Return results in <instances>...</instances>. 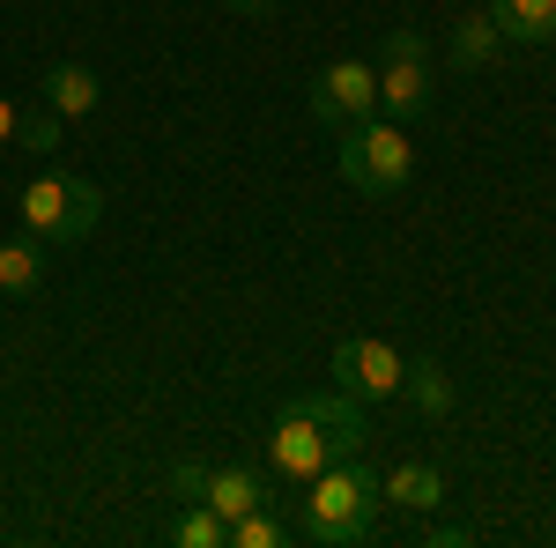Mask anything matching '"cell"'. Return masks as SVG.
<instances>
[{"instance_id":"7c38bea8","label":"cell","mask_w":556,"mask_h":548,"mask_svg":"<svg viewBox=\"0 0 556 548\" xmlns=\"http://www.w3.org/2000/svg\"><path fill=\"white\" fill-rule=\"evenodd\" d=\"M445 52H453V67H460V75H490V67L505 60V30H497L490 15H460V23H453V38H445Z\"/></svg>"},{"instance_id":"30bf717a","label":"cell","mask_w":556,"mask_h":548,"mask_svg":"<svg viewBox=\"0 0 556 548\" xmlns=\"http://www.w3.org/2000/svg\"><path fill=\"white\" fill-rule=\"evenodd\" d=\"M379 505H401V511H438L445 505V474L430 460H401L379 474Z\"/></svg>"},{"instance_id":"5bb4252c","label":"cell","mask_w":556,"mask_h":548,"mask_svg":"<svg viewBox=\"0 0 556 548\" xmlns=\"http://www.w3.org/2000/svg\"><path fill=\"white\" fill-rule=\"evenodd\" d=\"M38 282H45V238L23 230V238H8V245H0V290H8V296H30Z\"/></svg>"},{"instance_id":"5b68a950","label":"cell","mask_w":556,"mask_h":548,"mask_svg":"<svg viewBox=\"0 0 556 548\" xmlns=\"http://www.w3.org/2000/svg\"><path fill=\"white\" fill-rule=\"evenodd\" d=\"M304 104H312V119L319 127H356V119H371L379 112V67H364V60H327L312 89H304Z\"/></svg>"},{"instance_id":"8fae6325","label":"cell","mask_w":556,"mask_h":548,"mask_svg":"<svg viewBox=\"0 0 556 548\" xmlns=\"http://www.w3.org/2000/svg\"><path fill=\"white\" fill-rule=\"evenodd\" d=\"M97 97H104V82L89 75L83 60H52V67H45V104H52L60 119H89Z\"/></svg>"},{"instance_id":"2e32d148","label":"cell","mask_w":556,"mask_h":548,"mask_svg":"<svg viewBox=\"0 0 556 548\" xmlns=\"http://www.w3.org/2000/svg\"><path fill=\"white\" fill-rule=\"evenodd\" d=\"M172 541H178V548H230V526H223L208 505H178Z\"/></svg>"},{"instance_id":"e0dca14e","label":"cell","mask_w":556,"mask_h":548,"mask_svg":"<svg viewBox=\"0 0 556 548\" xmlns=\"http://www.w3.org/2000/svg\"><path fill=\"white\" fill-rule=\"evenodd\" d=\"M67 141V119L45 104V112H23V127H15V149H30V156H52Z\"/></svg>"},{"instance_id":"ffe728a7","label":"cell","mask_w":556,"mask_h":548,"mask_svg":"<svg viewBox=\"0 0 556 548\" xmlns=\"http://www.w3.org/2000/svg\"><path fill=\"white\" fill-rule=\"evenodd\" d=\"M15 127H23V112H15V104H8V97H0V149H8V141H15Z\"/></svg>"},{"instance_id":"44dd1931","label":"cell","mask_w":556,"mask_h":548,"mask_svg":"<svg viewBox=\"0 0 556 548\" xmlns=\"http://www.w3.org/2000/svg\"><path fill=\"white\" fill-rule=\"evenodd\" d=\"M223 8H230V15H267L275 0H223Z\"/></svg>"},{"instance_id":"52a82bcc","label":"cell","mask_w":556,"mask_h":548,"mask_svg":"<svg viewBox=\"0 0 556 548\" xmlns=\"http://www.w3.org/2000/svg\"><path fill=\"white\" fill-rule=\"evenodd\" d=\"M267 460H275V474L282 482H312L319 467L334 460V445H327V430H319V416H304V408H275V430H267Z\"/></svg>"},{"instance_id":"9c48e42d","label":"cell","mask_w":556,"mask_h":548,"mask_svg":"<svg viewBox=\"0 0 556 548\" xmlns=\"http://www.w3.org/2000/svg\"><path fill=\"white\" fill-rule=\"evenodd\" d=\"M193 505H208L215 519L230 526V519H245L253 505H267V482H260L253 467H208V482H201V497H193Z\"/></svg>"},{"instance_id":"9a60e30c","label":"cell","mask_w":556,"mask_h":548,"mask_svg":"<svg viewBox=\"0 0 556 548\" xmlns=\"http://www.w3.org/2000/svg\"><path fill=\"white\" fill-rule=\"evenodd\" d=\"M401 393H416V408H424L430 422L453 416V379H445V364H438V356H416V364H408V379H401Z\"/></svg>"},{"instance_id":"6da1fadb","label":"cell","mask_w":556,"mask_h":548,"mask_svg":"<svg viewBox=\"0 0 556 548\" xmlns=\"http://www.w3.org/2000/svg\"><path fill=\"white\" fill-rule=\"evenodd\" d=\"M379 519V467L364 460H327L312 482H304V511H290L298 541L312 548H356Z\"/></svg>"},{"instance_id":"ac0fdd59","label":"cell","mask_w":556,"mask_h":548,"mask_svg":"<svg viewBox=\"0 0 556 548\" xmlns=\"http://www.w3.org/2000/svg\"><path fill=\"white\" fill-rule=\"evenodd\" d=\"M201 482H208V460H178L172 467V497H178V505H193V497H201Z\"/></svg>"},{"instance_id":"277c9868","label":"cell","mask_w":556,"mask_h":548,"mask_svg":"<svg viewBox=\"0 0 556 548\" xmlns=\"http://www.w3.org/2000/svg\"><path fill=\"white\" fill-rule=\"evenodd\" d=\"M379 112L401 119V127H416L430 112V44H424V30H386V44H379Z\"/></svg>"},{"instance_id":"ba28073f","label":"cell","mask_w":556,"mask_h":548,"mask_svg":"<svg viewBox=\"0 0 556 548\" xmlns=\"http://www.w3.org/2000/svg\"><path fill=\"white\" fill-rule=\"evenodd\" d=\"M290 408H304V416H319V430H327V445H334V460H356V453H371V422H364V400L356 393H290Z\"/></svg>"},{"instance_id":"d6986e66","label":"cell","mask_w":556,"mask_h":548,"mask_svg":"<svg viewBox=\"0 0 556 548\" xmlns=\"http://www.w3.org/2000/svg\"><path fill=\"white\" fill-rule=\"evenodd\" d=\"M475 541V526H430L424 534V548H468Z\"/></svg>"},{"instance_id":"7a4b0ae2","label":"cell","mask_w":556,"mask_h":548,"mask_svg":"<svg viewBox=\"0 0 556 548\" xmlns=\"http://www.w3.org/2000/svg\"><path fill=\"white\" fill-rule=\"evenodd\" d=\"M334 170H342L356 193H371V201H393V193H408V178H416V141L401 119H356L342 127V149H334Z\"/></svg>"},{"instance_id":"3957f363","label":"cell","mask_w":556,"mask_h":548,"mask_svg":"<svg viewBox=\"0 0 556 548\" xmlns=\"http://www.w3.org/2000/svg\"><path fill=\"white\" fill-rule=\"evenodd\" d=\"M15 215H23V230L45 238V245H83L89 230H97V215H104V193L89 178H67V170H38L15 193Z\"/></svg>"},{"instance_id":"4fadbf2b","label":"cell","mask_w":556,"mask_h":548,"mask_svg":"<svg viewBox=\"0 0 556 548\" xmlns=\"http://www.w3.org/2000/svg\"><path fill=\"white\" fill-rule=\"evenodd\" d=\"M482 15L505 30V44H549L556 38V0H482Z\"/></svg>"},{"instance_id":"8992f818","label":"cell","mask_w":556,"mask_h":548,"mask_svg":"<svg viewBox=\"0 0 556 548\" xmlns=\"http://www.w3.org/2000/svg\"><path fill=\"white\" fill-rule=\"evenodd\" d=\"M401 379H408V356H401L393 341H379V334L334 341V385H342V393H356V400H393Z\"/></svg>"}]
</instances>
